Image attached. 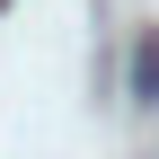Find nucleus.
Returning <instances> with one entry per match:
<instances>
[{
	"mask_svg": "<svg viewBox=\"0 0 159 159\" xmlns=\"http://www.w3.org/2000/svg\"><path fill=\"white\" fill-rule=\"evenodd\" d=\"M133 106H159V27L133 35Z\"/></svg>",
	"mask_w": 159,
	"mask_h": 159,
	"instance_id": "1",
	"label": "nucleus"
}]
</instances>
